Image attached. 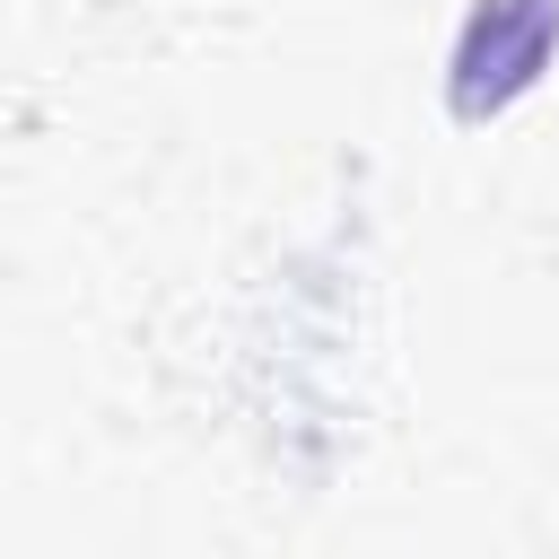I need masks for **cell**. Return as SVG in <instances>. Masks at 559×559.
Listing matches in <instances>:
<instances>
[{
	"label": "cell",
	"instance_id": "1",
	"mask_svg": "<svg viewBox=\"0 0 559 559\" xmlns=\"http://www.w3.org/2000/svg\"><path fill=\"white\" fill-rule=\"evenodd\" d=\"M559 52V0H480L454 35V70H445V105L454 122H489L507 114Z\"/></svg>",
	"mask_w": 559,
	"mask_h": 559
}]
</instances>
